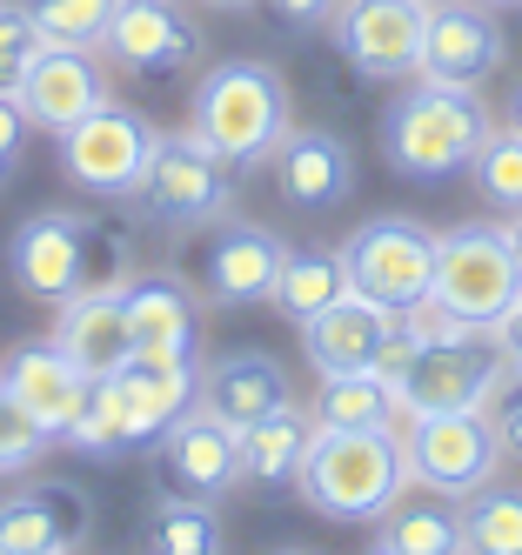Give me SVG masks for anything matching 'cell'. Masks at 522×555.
Returning a JSON list of instances; mask_svg holds the SVG:
<instances>
[{"label": "cell", "instance_id": "obj_12", "mask_svg": "<svg viewBox=\"0 0 522 555\" xmlns=\"http://www.w3.org/2000/svg\"><path fill=\"white\" fill-rule=\"evenodd\" d=\"M422 27H429V0H342L329 21L335 54L361 81H409V74H422Z\"/></svg>", "mask_w": 522, "mask_h": 555}, {"label": "cell", "instance_id": "obj_17", "mask_svg": "<svg viewBox=\"0 0 522 555\" xmlns=\"http://www.w3.org/2000/svg\"><path fill=\"white\" fill-rule=\"evenodd\" d=\"M120 301H128L135 354L194 362V341H201V295L188 288L181 268H135L128 282H120Z\"/></svg>", "mask_w": 522, "mask_h": 555}, {"label": "cell", "instance_id": "obj_21", "mask_svg": "<svg viewBox=\"0 0 522 555\" xmlns=\"http://www.w3.org/2000/svg\"><path fill=\"white\" fill-rule=\"evenodd\" d=\"M14 94H21V107H27V128L67 134L80 114H94V107L107 101L101 54H94V48H54V41H48V54L27 67V81H21Z\"/></svg>", "mask_w": 522, "mask_h": 555}, {"label": "cell", "instance_id": "obj_5", "mask_svg": "<svg viewBox=\"0 0 522 555\" xmlns=\"http://www.w3.org/2000/svg\"><path fill=\"white\" fill-rule=\"evenodd\" d=\"M442 314H456V322L482 328L489 335L502 314L522 301V261L509 248V234L489 228V221H456L435 234V282L429 295Z\"/></svg>", "mask_w": 522, "mask_h": 555}, {"label": "cell", "instance_id": "obj_25", "mask_svg": "<svg viewBox=\"0 0 522 555\" xmlns=\"http://www.w3.org/2000/svg\"><path fill=\"white\" fill-rule=\"evenodd\" d=\"M375 542H389L395 555H469L462 548V495L409 482L375 515Z\"/></svg>", "mask_w": 522, "mask_h": 555}, {"label": "cell", "instance_id": "obj_36", "mask_svg": "<svg viewBox=\"0 0 522 555\" xmlns=\"http://www.w3.org/2000/svg\"><path fill=\"white\" fill-rule=\"evenodd\" d=\"M482 415H489V428H496L502 455H515V462H522V375H515V369L496 382V395L482 402Z\"/></svg>", "mask_w": 522, "mask_h": 555}, {"label": "cell", "instance_id": "obj_44", "mask_svg": "<svg viewBox=\"0 0 522 555\" xmlns=\"http://www.w3.org/2000/svg\"><path fill=\"white\" fill-rule=\"evenodd\" d=\"M275 555H315V548H275Z\"/></svg>", "mask_w": 522, "mask_h": 555}, {"label": "cell", "instance_id": "obj_40", "mask_svg": "<svg viewBox=\"0 0 522 555\" xmlns=\"http://www.w3.org/2000/svg\"><path fill=\"white\" fill-rule=\"evenodd\" d=\"M502 128H515V134H522V81L509 88V107H502Z\"/></svg>", "mask_w": 522, "mask_h": 555}, {"label": "cell", "instance_id": "obj_43", "mask_svg": "<svg viewBox=\"0 0 522 555\" xmlns=\"http://www.w3.org/2000/svg\"><path fill=\"white\" fill-rule=\"evenodd\" d=\"M361 555H395V548H389V542H369V548H361Z\"/></svg>", "mask_w": 522, "mask_h": 555}, {"label": "cell", "instance_id": "obj_6", "mask_svg": "<svg viewBox=\"0 0 522 555\" xmlns=\"http://www.w3.org/2000/svg\"><path fill=\"white\" fill-rule=\"evenodd\" d=\"M289 261V242L268 228V221H249V215H215L188 228V248H181V274L201 301L215 308H249V301H268L275 295V274Z\"/></svg>", "mask_w": 522, "mask_h": 555}, {"label": "cell", "instance_id": "obj_35", "mask_svg": "<svg viewBox=\"0 0 522 555\" xmlns=\"http://www.w3.org/2000/svg\"><path fill=\"white\" fill-rule=\"evenodd\" d=\"M54 449V435L40 428L21 402H14V388L0 382V475H21V468H34L40 455Z\"/></svg>", "mask_w": 522, "mask_h": 555}, {"label": "cell", "instance_id": "obj_22", "mask_svg": "<svg viewBox=\"0 0 522 555\" xmlns=\"http://www.w3.org/2000/svg\"><path fill=\"white\" fill-rule=\"evenodd\" d=\"M289 402H295V382L268 348H228L201 369V409L228 428H255L262 415L289 409Z\"/></svg>", "mask_w": 522, "mask_h": 555}, {"label": "cell", "instance_id": "obj_15", "mask_svg": "<svg viewBox=\"0 0 522 555\" xmlns=\"http://www.w3.org/2000/svg\"><path fill=\"white\" fill-rule=\"evenodd\" d=\"M268 175H275V194L281 208L295 215H335L348 194H355V147L335 134V128H289L268 154Z\"/></svg>", "mask_w": 522, "mask_h": 555}, {"label": "cell", "instance_id": "obj_37", "mask_svg": "<svg viewBox=\"0 0 522 555\" xmlns=\"http://www.w3.org/2000/svg\"><path fill=\"white\" fill-rule=\"evenodd\" d=\"M262 8H268L281 27H295V34H321V27L335 21L342 0H262Z\"/></svg>", "mask_w": 522, "mask_h": 555}, {"label": "cell", "instance_id": "obj_27", "mask_svg": "<svg viewBox=\"0 0 522 555\" xmlns=\"http://www.w3.org/2000/svg\"><path fill=\"white\" fill-rule=\"evenodd\" d=\"M61 449L88 455V462H128V455H154V449H148V435H141V422L128 415V402H120L114 375H94L88 402H80V415H74V422H67V435H61Z\"/></svg>", "mask_w": 522, "mask_h": 555}, {"label": "cell", "instance_id": "obj_14", "mask_svg": "<svg viewBox=\"0 0 522 555\" xmlns=\"http://www.w3.org/2000/svg\"><path fill=\"white\" fill-rule=\"evenodd\" d=\"M509 54L502 14L489 0H429V27H422V74L429 81H456L482 88Z\"/></svg>", "mask_w": 522, "mask_h": 555}, {"label": "cell", "instance_id": "obj_38", "mask_svg": "<svg viewBox=\"0 0 522 555\" xmlns=\"http://www.w3.org/2000/svg\"><path fill=\"white\" fill-rule=\"evenodd\" d=\"M27 107H21V94H0V181H8V168L21 162V147H27Z\"/></svg>", "mask_w": 522, "mask_h": 555}, {"label": "cell", "instance_id": "obj_33", "mask_svg": "<svg viewBox=\"0 0 522 555\" xmlns=\"http://www.w3.org/2000/svg\"><path fill=\"white\" fill-rule=\"evenodd\" d=\"M40 34H48L54 48H101V34L114 21L120 0H27Z\"/></svg>", "mask_w": 522, "mask_h": 555}, {"label": "cell", "instance_id": "obj_39", "mask_svg": "<svg viewBox=\"0 0 522 555\" xmlns=\"http://www.w3.org/2000/svg\"><path fill=\"white\" fill-rule=\"evenodd\" d=\"M489 341L502 348V362H509V369L522 375V301H515V308L502 314V322H496V328H489Z\"/></svg>", "mask_w": 522, "mask_h": 555}, {"label": "cell", "instance_id": "obj_8", "mask_svg": "<svg viewBox=\"0 0 522 555\" xmlns=\"http://www.w3.org/2000/svg\"><path fill=\"white\" fill-rule=\"evenodd\" d=\"M154 121L135 107H114L101 101L94 114H80V121L61 134V175L74 188L101 194V202H135L141 181H148V154H154Z\"/></svg>", "mask_w": 522, "mask_h": 555}, {"label": "cell", "instance_id": "obj_24", "mask_svg": "<svg viewBox=\"0 0 522 555\" xmlns=\"http://www.w3.org/2000/svg\"><path fill=\"white\" fill-rule=\"evenodd\" d=\"M114 388L128 415L141 422L148 449H161V435H168L194 402H201V362H168V354H128V362L114 369Z\"/></svg>", "mask_w": 522, "mask_h": 555}, {"label": "cell", "instance_id": "obj_4", "mask_svg": "<svg viewBox=\"0 0 522 555\" xmlns=\"http://www.w3.org/2000/svg\"><path fill=\"white\" fill-rule=\"evenodd\" d=\"M395 428H315L308 462L295 475V495L315 515H329V522H375V515L409 489Z\"/></svg>", "mask_w": 522, "mask_h": 555}, {"label": "cell", "instance_id": "obj_26", "mask_svg": "<svg viewBox=\"0 0 522 555\" xmlns=\"http://www.w3.org/2000/svg\"><path fill=\"white\" fill-rule=\"evenodd\" d=\"M308 442H315V415L302 402L262 415L255 428H241V482L262 495H289L308 462Z\"/></svg>", "mask_w": 522, "mask_h": 555}, {"label": "cell", "instance_id": "obj_1", "mask_svg": "<svg viewBox=\"0 0 522 555\" xmlns=\"http://www.w3.org/2000/svg\"><path fill=\"white\" fill-rule=\"evenodd\" d=\"M8 274L27 301H74V295H94V288H120L135 274V242L101 215H80V208H40L14 228L8 242Z\"/></svg>", "mask_w": 522, "mask_h": 555}, {"label": "cell", "instance_id": "obj_2", "mask_svg": "<svg viewBox=\"0 0 522 555\" xmlns=\"http://www.w3.org/2000/svg\"><path fill=\"white\" fill-rule=\"evenodd\" d=\"M289 128H295V94H289L275 61L234 54V61L201 67V81L188 94V134L208 154H221L234 175L241 168H268L275 141Z\"/></svg>", "mask_w": 522, "mask_h": 555}, {"label": "cell", "instance_id": "obj_46", "mask_svg": "<svg viewBox=\"0 0 522 555\" xmlns=\"http://www.w3.org/2000/svg\"><path fill=\"white\" fill-rule=\"evenodd\" d=\"M67 555H74V548H67Z\"/></svg>", "mask_w": 522, "mask_h": 555}, {"label": "cell", "instance_id": "obj_30", "mask_svg": "<svg viewBox=\"0 0 522 555\" xmlns=\"http://www.w3.org/2000/svg\"><path fill=\"white\" fill-rule=\"evenodd\" d=\"M148 555H221V515L215 502H194L168 489L148 508Z\"/></svg>", "mask_w": 522, "mask_h": 555}, {"label": "cell", "instance_id": "obj_3", "mask_svg": "<svg viewBox=\"0 0 522 555\" xmlns=\"http://www.w3.org/2000/svg\"><path fill=\"white\" fill-rule=\"evenodd\" d=\"M489 134H496V114L482 107L475 88L416 74V88L382 121V154L402 181H442V175H462Z\"/></svg>", "mask_w": 522, "mask_h": 555}, {"label": "cell", "instance_id": "obj_13", "mask_svg": "<svg viewBox=\"0 0 522 555\" xmlns=\"http://www.w3.org/2000/svg\"><path fill=\"white\" fill-rule=\"evenodd\" d=\"M94 54L128 74L168 81L188 61H201V21L188 14V0H120Z\"/></svg>", "mask_w": 522, "mask_h": 555}, {"label": "cell", "instance_id": "obj_34", "mask_svg": "<svg viewBox=\"0 0 522 555\" xmlns=\"http://www.w3.org/2000/svg\"><path fill=\"white\" fill-rule=\"evenodd\" d=\"M40 54H48V34H40L34 8H14V0H0V94H14Z\"/></svg>", "mask_w": 522, "mask_h": 555}, {"label": "cell", "instance_id": "obj_29", "mask_svg": "<svg viewBox=\"0 0 522 555\" xmlns=\"http://www.w3.org/2000/svg\"><path fill=\"white\" fill-rule=\"evenodd\" d=\"M342 295H348V268H342L335 248H289V261H281L268 301L302 328V322H315L321 308H335Z\"/></svg>", "mask_w": 522, "mask_h": 555}, {"label": "cell", "instance_id": "obj_42", "mask_svg": "<svg viewBox=\"0 0 522 555\" xmlns=\"http://www.w3.org/2000/svg\"><path fill=\"white\" fill-rule=\"evenodd\" d=\"M201 8H221V14H241V8H255V0H201Z\"/></svg>", "mask_w": 522, "mask_h": 555}, {"label": "cell", "instance_id": "obj_45", "mask_svg": "<svg viewBox=\"0 0 522 555\" xmlns=\"http://www.w3.org/2000/svg\"><path fill=\"white\" fill-rule=\"evenodd\" d=\"M489 8H522V0H489Z\"/></svg>", "mask_w": 522, "mask_h": 555}, {"label": "cell", "instance_id": "obj_23", "mask_svg": "<svg viewBox=\"0 0 522 555\" xmlns=\"http://www.w3.org/2000/svg\"><path fill=\"white\" fill-rule=\"evenodd\" d=\"M48 335H54V348L67 354V362L88 369V375H114L135 354V328H128V301H120V288H94V295L61 301Z\"/></svg>", "mask_w": 522, "mask_h": 555}, {"label": "cell", "instance_id": "obj_9", "mask_svg": "<svg viewBox=\"0 0 522 555\" xmlns=\"http://www.w3.org/2000/svg\"><path fill=\"white\" fill-rule=\"evenodd\" d=\"M402 468L409 482L442 489V495H475L482 482H496L502 468V442L482 409H456V415H402Z\"/></svg>", "mask_w": 522, "mask_h": 555}, {"label": "cell", "instance_id": "obj_32", "mask_svg": "<svg viewBox=\"0 0 522 555\" xmlns=\"http://www.w3.org/2000/svg\"><path fill=\"white\" fill-rule=\"evenodd\" d=\"M469 175H475V194H482L496 215H515V208H522V134L496 121V134L475 147Z\"/></svg>", "mask_w": 522, "mask_h": 555}, {"label": "cell", "instance_id": "obj_11", "mask_svg": "<svg viewBox=\"0 0 522 555\" xmlns=\"http://www.w3.org/2000/svg\"><path fill=\"white\" fill-rule=\"evenodd\" d=\"M509 375L502 348L489 335L475 341H416V354L402 362L395 388V409L402 415H456V409H482L496 395V382Z\"/></svg>", "mask_w": 522, "mask_h": 555}, {"label": "cell", "instance_id": "obj_18", "mask_svg": "<svg viewBox=\"0 0 522 555\" xmlns=\"http://www.w3.org/2000/svg\"><path fill=\"white\" fill-rule=\"evenodd\" d=\"M395 335H402V314L348 288L335 308H321L315 322H302V354H308L315 375H355V369H382Z\"/></svg>", "mask_w": 522, "mask_h": 555}, {"label": "cell", "instance_id": "obj_7", "mask_svg": "<svg viewBox=\"0 0 522 555\" xmlns=\"http://www.w3.org/2000/svg\"><path fill=\"white\" fill-rule=\"evenodd\" d=\"M335 255L348 268V288L382 301V308H395V314H409L429 295V282H435V228L416 221V215L355 221Z\"/></svg>", "mask_w": 522, "mask_h": 555}, {"label": "cell", "instance_id": "obj_41", "mask_svg": "<svg viewBox=\"0 0 522 555\" xmlns=\"http://www.w3.org/2000/svg\"><path fill=\"white\" fill-rule=\"evenodd\" d=\"M502 234H509V248H515V261H522V208H515V215L502 221Z\"/></svg>", "mask_w": 522, "mask_h": 555}, {"label": "cell", "instance_id": "obj_10", "mask_svg": "<svg viewBox=\"0 0 522 555\" xmlns=\"http://www.w3.org/2000/svg\"><path fill=\"white\" fill-rule=\"evenodd\" d=\"M141 215L161 228H201L234 208V168L221 154H208L188 128L181 134H154L148 154V181H141Z\"/></svg>", "mask_w": 522, "mask_h": 555}, {"label": "cell", "instance_id": "obj_28", "mask_svg": "<svg viewBox=\"0 0 522 555\" xmlns=\"http://www.w3.org/2000/svg\"><path fill=\"white\" fill-rule=\"evenodd\" d=\"M315 428H395V388L375 369H355V375H315V402H308Z\"/></svg>", "mask_w": 522, "mask_h": 555}, {"label": "cell", "instance_id": "obj_16", "mask_svg": "<svg viewBox=\"0 0 522 555\" xmlns=\"http://www.w3.org/2000/svg\"><path fill=\"white\" fill-rule=\"evenodd\" d=\"M94 529V502L80 482H27L0 495V555H67Z\"/></svg>", "mask_w": 522, "mask_h": 555}, {"label": "cell", "instance_id": "obj_20", "mask_svg": "<svg viewBox=\"0 0 522 555\" xmlns=\"http://www.w3.org/2000/svg\"><path fill=\"white\" fill-rule=\"evenodd\" d=\"M0 382H8V388H14V402L54 435V449H61L67 422L80 415V402H88V388H94V375H88V369H74L67 354L54 348V335L14 341V348H8V362H0Z\"/></svg>", "mask_w": 522, "mask_h": 555}, {"label": "cell", "instance_id": "obj_19", "mask_svg": "<svg viewBox=\"0 0 522 555\" xmlns=\"http://www.w3.org/2000/svg\"><path fill=\"white\" fill-rule=\"evenodd\" d=\"M161 468H168V489H181L194 502H221V495L241 489V428L215 422L194 402L168 435H161Z\"/></svg>", "mask_w": 522, "mask_h": 555}, {"label": "cell", "instance_id": "obj_31", "mask_svg": "<svg viewBox=\"0 0 522 555\" xmlns=\"http://www.w3.org/2000/svg\"><path fill=\"white\" fill-rule=\"evenodd\" d=\"M462 548L469 555H522V489L482 482L462 495Z\"/></svg>", "mask_w": 522, "mask_h": 555}]
</instances>
